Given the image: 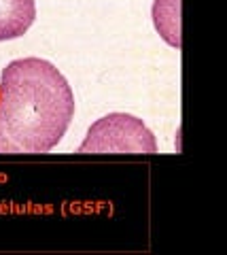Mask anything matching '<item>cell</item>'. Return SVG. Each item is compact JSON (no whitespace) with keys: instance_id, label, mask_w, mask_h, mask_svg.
I'll use <instances>...</instances> for the list:
<instances>
[{"instance_id":"6da1fadb","label":"cell","mask_w":227,"mask_h":255,"mask_svg":"<svg viewBox=\"0 0 227 255\" xmlns=\"http://www.w3.org/2000/svg\"><path fill=\"white\" fill-rule=\"evenodd\" d=\"M75 117L66 77L41 58L15 60L0 77V155L47 153Z\"/></svg>"},{"instance_id":"7a4b0ae2","label":"cell","mask_w":227,"mask_h":255,"mask_svg":"<svg viewBox=\"0 0 227 255\" xmlns=\"http://www.w3.org/2000/svg\"><path fill=\"white\" fill-rule=\"evenodd\" d=\"M157 140L143 119L128 113H108L98 119L81 142L79 153H155Z\"/></svg>"},{"instance_id":"3957f363","label":"cell","mask_w":227,"mask_h":255,"mask_svg":"<svg viewBox=\"0 0 227 255\" xmlns=\"http://www.w3.org/2000/svg\"><path fill=\"white\" fill-rule=\"evenodd\" d=\"M36 19V0H0V43L23 36Z\"/></svg>"},{"instance_id":"277c9868","label":"cell","mask_w":227,"mask_h":255,"mask_svg":"<svg viewBox=\"0 0 227 255\" xmlns=\"http://www.w3.org/2000/svg\"><path fill=\"white\" fill-rule=\"evenodd\" d=\"M153 21L161 38L172 47H181V0H155Z\"/></svg>"}]
</instances>
